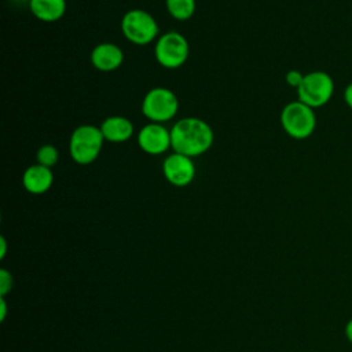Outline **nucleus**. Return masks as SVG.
Here are the masks:
<instances>
[{"label":"nucleus","instance_id":"obj_1","mask_svg":"<svg viewBox=\"0 0 352 352\" xmlns=\"http://www.w3.org/2000/svg\"><path fill=\"white\" fill-rule=\"evenodd\" d=\"M172 150L191 158L209 151L214 133L212 126L198 117H184L177 120L170 128Z\"/></svg>","mask_w":352,"mask_h":352},{"label":"nucleus","instance_id":"obj_2","mask_svg":"<svg viewBox=\"0 0 352 352\" xmlns=\"http://www.w3.org/2000/svg\"><path fill=\"white\" fill-rule=\"evenodd\" d=\"M103 143L104 138L99 126L94 124L78 125L69 139L70 158L78 165H89L98 160Z\"/></svg>","mask_w":352,"mask_h":352},{"label":"nucleus","instance_id":"obj_3","mask_svg":"<svg viewBox=\"0 0 352 352\" xmlns=\"http://www.w3.org/2000/svg\"><path fill=\"white\" fill-rule=\"evenodd\" d=\"M280 126L287 136L296 140L308 139L316 128L315 109L297 100L289 102L280 111Z\"/></svg>","mask_w":352,"mask_h":352},{"label":"nucleus","instance_id":"obj_4","mask_svg":"<svg viewBox=\"0 0 352 352\" xmlns=\"http://www.w3.org/2000/svg\"><path fill=\"white\" fill-rule=\"evenodd\" d=\"M124 37L135 45H148L160 37V28L155 18L146 10H128L121 18Z\"/></svg>","mask_w":352,"mask_h":352},{"label":"nucleus","instance_id":"obj_5","mask_svg":"<svg viewBox=\"0 0 352 352\" xmlns=\"http://www.w3.org/2000/svg\"><path fill=\"white\" fill-rule=\"evenodd\" d=\"M334 94L333 77L323 70H314L304 74L297 88V99L312 109L323 107Z\"/></svg>","mask_w":352,"mask_h":352},{"label":"nucleus","instance_id":"obj_6","mask_svg":"<svg viewBox=\"0 0 352 352\" xmlns=\"http://www.w3.org/2000/svg\"><path fill=\"white\" fill-rule=\"evenodd\" d=\"M177 111L179 99L169 88L154 87L143 96L142 113L150 122H168L177 114Z\"/></svg>","mask_w":352,"mask_h":352},{"label":"nucleus","instance_id":"obj_7","mask_svg":"<svg viewBox=\"0 0 352 352\" xmlns=\"http://www.w3.org/2000/svg\"><path fill=\"white\" fill-rule=\"evenodd\" d=\"M190 55V44L179 32H166L160 34L154 44L155 60L165 69L182 67Z\"/></svg>","mask_w":352,"mask_h":352},{"label":"nucleus","instance_id":"obj_8","mask_svg":"<svg viewBox=\"0 0 352 352\" xmlns=\"http://www.w3.org/2000/svg\"><path fill=\"white\" fill-rule=\"evenodd\" d=\"M136 142L143 153L148 155H161L172 148L170 129L164 124L148 122L139 129Z\"/></svg>","mask_w":352,"mask_h":352},{"label":"nucleus","instance_id":"obj_9","mask_svg":"<svg viewBox=\"0 0 352 352\" xmlns=\"http://www.w3.org/2000/svg\"><path fill=\"white\" fill-rule=\"evenodd\" d=\"M162 173L166 182L175 187L188 186L197 173L194 160L188 155L173 151L162 162Z\"/></svg>","mask_w":352,"mask_h":352},{"label":"nucleus","instance_id":"obj_10","mask_svg":"<svg viewBox=\"0 0 352 352\" xmlns=\"http://www.w3.org/2000/svg\"><path fill=\"white\" fill-rule=\"evenodd\" d=\"M92 66L103 73L117 70L124 62L122 50L114 43H99L96 44L89 55Z\"/></svg>","mask_w":352,"mask_h":352},{"label":"nucleus","instance_id":"obj_11","mask_svg":"<svg viewBox=\"0 0 352 352\" xmlns=\"http://www.w3.org/2000/svg\"><path fill=\"white\" fill-rule=\"evenodd\" d=\"M54 184V172L52 168H47L40 164L29 165L22 173V186L23 188L33 194L41 195L47 192Z\"/></svg>","mask_w":352,"mask_h":352},{"label":"nucleus","instance_id":"obj_12","mask_svg":"<svg viewBox=\"0 0 352 352\" xmlns=\"http://www.w3.org/2000/svg\"><path fill=\"white\" fill-rule=\"evenodd\" d=\"M99 128L102 131L104 142L110 143L128 142L135 132L133 122L124 116H110L102 121Z\"/></svg>","mask_w":352,"mask_h":352},{"label":"nucleus","instance_id":"obj_13","mask_svg":"<svg viewBox=\"0 0 352 352\" xmlns=\"http://www.w3.org/2000/svg\"><path fill=\"white\" fill-rule=\"evenodd\" d=\"M66 0H29V10L41 22L59 21L66 12Z\"/></svg>","mask_w":352,"mask_h":352},{"label":"nucleus","instance_id":"obj_14","mask_svg":"<svg viewBox=\"0 0 352 352\" xmlns=\"http://www.w3.org/2000/svg\"><path fill=\"white\" fill-rule=\"evenodd\" d=\"M168 14L176 21H188L197 8L195 0H165Z\"/></svg>","mask_w":352,"mask_h":352},{"label":"nucleus","instance_id":"obj_15","mask_svg":"<svg viewBox=\"0 0 352 352\" xmlns=\"http://www.w3.org/2000/svg\"><path fill=\"white\" fill-rule=\"evenodd\" d=\"M59 160V151L54 144H43L38 147L36 153V161L40 165H44L47 168H52L58 164Z\"/></svg>","mask_w":352,"mask_h":352},{"label":"nucleus","instance_id":"obj_16","mask_svg":"<svg viewBox=\"0 0 352 352\" xmlns=\"http://www.w3.org/2000/svg\"><path fill=\"white\" fill-rule=\"evenodd\" d=\"M12 289V276L7 270H0V294L4 297Z\"/></svg>","mask_w":352,"mask_h":352},{"label":"nucleus","instance_id":"obj_17","mask_svg":"<svg viewBox=\"0 0 352 352\" xmlns=\"http://www.w3.org/2000/svg\"><path fill=\"white\" fill-rule=\"evenodd\" d=\"M302 78H304V74L300 70H296V69L289 70L285 76V80H286L287 85H290L292 88H296V89L300 87Z\"/></svg>","mask_w":352,"mask_h":352},{"label":"nucleus","instance_id":"obj_18","mask_svg":"<svg viewBox=\"0 0 352 352\" xmlns=\"http://www.w3.org/2000/svg\"><path fill=\"white\" fill-rule=\"evenodd\" d=\"M342 98H344L345 104L352 110V81L345 87L344 94H342Z\"/></svg>","mask_w":352,"mask_h":352},{"label":"nucleus","instance_id":"obj_19","mask_svg":"<svg viewBox=\"0 0 352 352\" xmlns=\"http://www.w3.org/2000/svg\"><path fill=\"white\" fill-rule=\"evenodd\" d=\"M344 334L346 337V340L352 344V318L345 323V327H344Z\"/></svg>","mask_w":352,"mask_h":352},{"label":"nucleus","instance_id":"obj_20","mask_svg":"<svg viewBox=\"0 0 352 352\" xmlns=\"http://www.w3.org/2000/svg\"><path fill=\"white\" fill-rule=\"evenodd\" d=\"M0 246H1V249H0V258H3L6 256V252H7V242H6L4 236L0 238Z\"/></svg>","mask_w":352,"mask_h":352},{"label":"nucleus","instance_id":"obj_21","mask_svg":"<svg viewBox=\"0 0 352 352\" xmlns=\"http://www.w3.org/2000/svg\"><path fill=\"white\" fill-rule=\"evenodd\" d=\"M0 309H1V315H0V318H1V320H4V319H6V312H7V305H6V300H4V297H1V298H0Z\"/></svg>","mask_w":352,"mask_h":352}]
</instances>
